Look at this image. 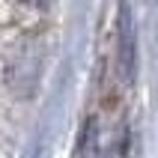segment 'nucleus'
I'll return each mask as SVG.
<instances>
[{
  "label": "nucleus",
  "instance_id": "nucleus-1",
  "mask_svg": "<svg viewBox=\"0 0 158 158\" xmlns=\"http://www.w3.org/2000/svg\"><path fill=\"white\" fill-rule=\"evenodd\" d=\"M119 75L125 84H131L137 75V30L128 0L119 3Z\"/></svg>",
  "mask_w": 158,
  "mask_h": 158
},
{
  "label": "nucleus",
  "instance_id": "nucleus-3",
  "mask_svg": "<svg viewBox=\"0 0 158 158\" xmlns=\"http://www.w3.org/2000/svg\"><path fill=\"white\" fill-rule=\"evenodd\" d=\"M24 3H33V6H48L51 0H24Z\"/></svg>",
  "mask_w": 158,
  "mask_h": 158
},
{
  "label": "nucleus",
  "instance_id": "nucleus-2",
  "mask_svg": "<svg viewBox=\"0 0 158 158\" xmlns=\"http://www.w3.org/2000/svg\"><path fill=\"white\" fill-rule=\"evenodd\" d=\"M107 158H128V134H119V137L110 143Z\"/></svg>",
  "mask_w": 158,
  "mask_h": 158
}]
</instances>
